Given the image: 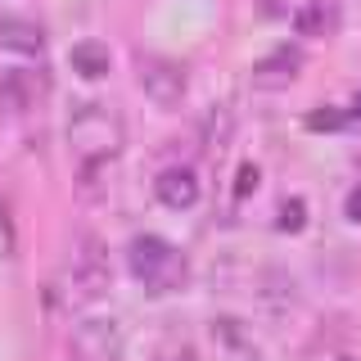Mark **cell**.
Returning <instances> with one entry per match:
<instances>
[{
    "label": "cell",
    "mask_w": 361,
    "mask_h": 361,
    "mask_svg": "<svg viewBox=\"0 0 361 361\" xmlns=\"http://www.w3.org/2000/svg\"><path fill=\"white\" fill-rule=\"evenodd\" d=\"M226 140H231V109L217 104L203 118V149H221Z\"/></svg>",
    "instance_id": "cell-12"
},
{
    "label": "cell",
    "mask_w": 361,
    "mask_h": 361,
    "mask_svg": "<svg viewBox=\"0 0 361 361\" xmlns=\"http://www.w3.org/2000/svg\"><path fill=\"white\" fill-rule=\"evenodd\" d=\"M298 73H302V50L298 45H280V50H271L267 59L253 63V86L280 90V86H289Z\"/></svg>",
    "instance_id": "cell-6"
},
{
    "label": "cell",
    "mask_w": 361,
    "mask_h": 361,
    "mask_svg": "<svg viewBox=\"0 0 361 361\" xmlns=\"http://www.w3.org/2000/svg\"><path fill=\"white\" fill-rule=\"evenodd\" d=\"M348 118H353V109H321V113H312V118H307V127L312 131H338Z\"/></svg>",
    "instance_id": "cell-14"
},
{
    "label": "cell",
    "mask_w": 361,
    "mask_h": 361,
    "mask_svg": "<svg viewBox=\"0 0 361 361\" xmlns=\"http://www.w3.org/2000/svg\"><path fill=\"white\" fill-rule=\"evenodd\" d=\"M41 95H45L41 73H27V68H9V73L0 77V109H9V113L32 109Z\"/></svg>",
    "instance_id": "cell-8"
},
{
    "label": "cell",
    "mask_w": 361,
    "mask_h": 361,
    "mask_svg": "<svg viewBox=\"0 0 361 361\" xmlns=\"http://www.w3.org/2000/svg\"><path fill=\"white\" fill-rule=\"evenodd\" d=\"M68 63H73L77 77H86V82H99V77H109L113 54H109V45H99V41H77L73 50H68Z\"/></svg>",
    "instance_id": "cell-10"
},
{
    "label": "cell",
    "mask_w": 361,
    "mask_h": 361,
    "mask_svg": "<svg viewBox=\"0 0 361 361\" xmlns=\"http://www.w3.org/2000/svg\"><path fill=\"white\" fill-rule=\"evenodd\" d=\"M338 361H348V357H338Z\"/></svg>",
    "instance_id": "cell-19"
},
{
    "label": "cell",
    "mask_w": 361,
    "mask_h": 361,
    "mask_svg": "<svg viewBox=\"0 0 361 361\" xmlns=\"http://www.w3.org/2000/svg\"><path fill=\"white\" fill-rule=\"evenodd\" d=\"M113 280V267H109V253L95 235H82L73 248V262H68V285H73L77 298H99Z\"/></svg>",
    "instance_id": "cell-4"
},
{
    "label": "cell",
    "mask_w": 361,
    "mask_h": 361,
    "mask_svg": "<svg viewBox=\"0 0 361 361\" xmlns=\"http://www.w3.org/2000/svg\"><path fill=\"white\" fill-rule=\"evenodd\" d=\"M343 212H348V221H361V185L348 195V203H343Z\"/></svg>",
    "instance_id": "cell-17"
},
{
    "label": "cell",
    "mask_w": 361,
    "mask_h": 361,
    "mask_svg": "<svg viewBox=\"0 0 361 361\" xmlns=\"http://www.w3.org/2000/svg\"><path fill=\"white\" fill-rule=\"evenodd\" d=\"M135 82L158 109H176L185 99V68L163 59V54H140L135 59Z\"/></svg>",
    "instance_id": "cell-5"
},
{
    "label": "cell",
    "mask_w": 361,
    "mask_h": 361,
    "mask_svg": "<svg viewBox=\"0 0 361 361\" xmlns=\"http://www.w3.org/2000/svg\"><path fill=\"white\" fill-rule=\"evenodd\" d=\"M334 23H338V14H334L330 0H307V5L293 14V27H298V37H330Z\"/></svg>",
    "instance_id": "cell-11"
},
{
    "label": "cell",
    "mask_w": 361,
    "mask_h": 361,
    "mask_svg": "<svg viewBox=\"0 0 361 361\" xmlns=\"http://www.w3.org/2000/svg\"><path fill=\"white\" fill-rule=\"evenodd\" d=\"M0 45L14 50V54H41L45 50V32H41V23H32V18L5 14L0 18Z\"/></svg>",
    "instance_id": "cell-9"
},
{
    "label": "cell",
    "mask_w": 361,
    "mask_h": 361,
    "mask_svg": "<svg viewBox=\"0 0 361 361\" xmlns=\"http://www.w3.org/2000/svg\"><path fill=\"white\" fill-rule=\"evenodd\" d=\"M276 226H280V231H302V226H307V203H302V199H285V203H280Z\"/></svg>",
    "instance_id": "cell-13"
},
{
    "label": "cell",
    "mask_w": 361,
    "mask_h": 361,
    "mask_svg": "<svg viewBox=\"0 0 361 361\" xmlns=\"http://www.w3.org/2000/svg\"><path fill=\"white\" fill-rule=\"evenodd\" d=\"M127 262H131V276L149 293H172V289L185 285V276H190L185 253H176L163 235H135L131 248H127Z\"/></svg>",
    "instance_id": "cell-2"
},
{
    "label": "cell",
    "mask_w": 361,
    "mask_h": 361,
    "mask_svg": "<svg viewBox=\"0 0 361 361\" xmlns=\"http://www.w3.org/2000/svg\"><path fill=\"white\" fill-rule=\"evenodd\" d=\"M68 149L77 163V180L86 195L104 190V176L113 172V158L122 154V122L104 104H82L68 122Z\"/></svg>",
    "instance_id": "cell-1"
},
{
    "label": "cell",
    "mask_w": 361,
    "mask_h": 361,
    "mask_svg": "<svg viewBox=\"0 0 361 361\" xmlns=\"http://www.w3.org/2000/svg\"><path fill=\"white\" fill-rule=\"evenodd\" d=\"M154 195L158 203H167V208H195L199 203V176L190 172V167H163L154 180Z\"/></svg>",
    "instance_id": "cell-7"
},
{
    "label": "cell",
    "mask_w": 361,
    "mask_h": 361,
    "mask_svg": "<svg viewBox=\"0 0 361 361\" xmlns=\"http://www.w3.org/2000/svg\"><path fill=\"white\" fill-rule=\"evenodd\" d=\"M0 253H14V226H9V208L0 203Z\"/></svg>",
    "instance_id": "cell-16"
},
{
    "label": "cell",
    "mask_w": 361,
    "mask_h": 361,
    "mask_svg": "<svg viewBox=\"0 0 361 361\" xmlns=\"http://www.w3.org/2000/svg\"><path fill=\"white\" fill-rule=\"evenodd\" d=\"M353 118L361 122V90H357V99H353Z\"/></svg>",
    "instance_id": "cell-18"
},
{
    "label": "cell",
    "mask_w": 361,
    "mask_h": 361,
    "mask_svg": "<svg viewBox=\"0 0 361 361\" xmlns=\"http://www.w3.org/2000/svg\"><path fill=\"white\" fill-rule=\"evenodd\" d=\"M68 361H122V321L86 316L68 338Z\"/></svg>",
    "instance_id": "cell-3"
},
{
    "label": "cell",
    "mask_w": 361,
    "mask_h": 361,
    "mask_svg": "<svg viewBox=\"0 0 361 361\" xmlns=\"http://www.w3.org/2000/svg\"><path fill=\"white\" fill-rule=\"evenodd\" d=\"M257 190V167L253 163H244L240 167V176H235V199H248Z\"/></svg>",
    "instance_id": "cell-15"
}]
</instances>
